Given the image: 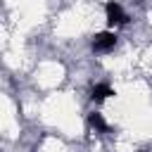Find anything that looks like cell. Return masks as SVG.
Here are the masks:
<instances>
[{
	"mask_svg": "<svg viewBox=\"0 0 152 152\" xmlns=\"http://www.w3.org/2000/svg\"><path fill=\"white\" fill-rule=\"evenodd\" d=\"M104 17H107V24L109 26H124V24H128V14L124 12V7L116 0L104 2Z\"/></svg>",
	"mask_w": 152,
	"mask_h": 152,
	"instance_id": "obj_1",
	"label": "cell"
},
{
	"mask_svg": "<svg viewBox=\"0 0 152 152\" xmlns=\"http://www.w3.org/2000/svg\"><path fill=\"white\" fill-rule=\"evenodd\" d=\"M112 95H116V90H114L112 86H107V83H97V86H93V90H90V97H93L95 102H104V100L112 97Z\"/></svg>",
	"mask_w": 152,
	"mask_h": 152,
	"instance_id": "obj_3",
	"label": "cell"
},
{
	"mask_svg": "<svg viewBox=\"0 0 152 152\" xmlns=\"http://www.w3.org/2000/svg\"><path fill=\"white\" fill-rule=\"evenodd\" d=\"M88 126L95 128L97 133H107V131H109V126H107V121L102 119L100 112H90V114H88Z\"/></svg>",
	"mask_w": 152,
	"mask_h": 152,
	"instance_id": "obj_4",
	"label": "cell"
},
{
	"mask_svg": "<svg viewBox=\"0 0 152 152\" xmlns=\"http://www.w3.org/2000/svg\"><path fill=\"white\" fill-rule=\"evenodd\" d=\"M114 45H116V33H114V31H100V33H95L93 40H90L93 52H100V55L114 50Z\"/></svg>",
	"mask_w": 152,
	"mask_h": 152,
	"instance_id": "obj_2",
	"label": "cell"
}]
</instances>
